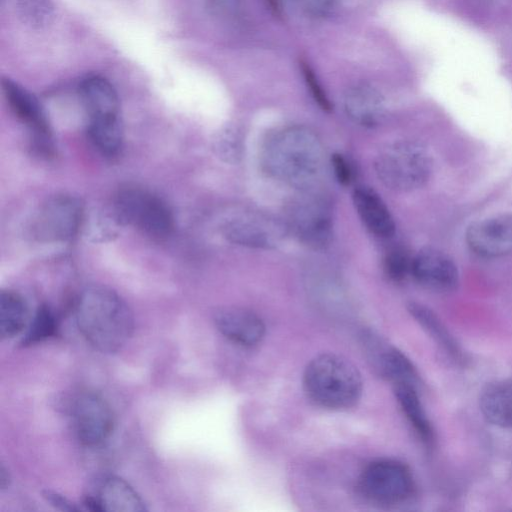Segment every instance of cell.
<instances>
[{
    "instance_id": "25",
    "label": "cell",
    "mask_w": 512,
    "mask_h": 512,
    "mask_svg": "<svg viewBox=\"0 0 512 512\" xmlns=\"http://www.w3.org/2000/svg\"><path fill=\"white\" fill-rule=\"evenodd\" d=\"M216 155L227 163H238L244 151V138L239 128H223L213 140Z\"/></svg>"
},
{
    "instance_id": "5",
    "label": "cell",
    "mask_w": 512,
    "mask_h": 512,
    "mask_svg": "<svg viewBox=\"0 0 512 512\" xmlns=\"http://www.w3.org/2000/svg\"><path fill=\"white\" fill-rule=\"evenodd\" d=\"M431 157L419 142L404 140L388 145L375 160L379 180L389 189L407 192L422 187L431 174Z\"/></svg>"
},
{
    "instance_id": "30",
    "label": "cell",
    "mask_w": 512,
    "mask_h": 512,
    "mask_svg": "<svg viewBox=\"0 0 512 512\" xmlns=\"http://www.w3.org/2000/svg\"><path fill=\"white\" fill-rule=\"evenodd\" d=\"M208 4L215 15L227 18L237 14L241 0H208Z\"/></svg>"
},
{
    "instance_id": "24",
    "label": "cell",
    "mask_w": 512,
    "mask_h": 512,
    "mask_svg": "<svg viewBox=\"0 0 512 512\" xmlns=\"http://www.w3.org/2000/svg\"><path fill=\"white\" fill-rule=\"evenodd\" d=\"M58 319L46 305L40 306L22 339V345L28 346L42 342L57 333Z\"/></svg>"
},
{
    "instance_id": "13",
    "label": "cell",
    "mask_w": 512,
    "mask_h": 512,
    "mask_svg": "<svg viewBox=\"0 0 512 512\" xmlns=\"http://www.w3.org/2000/svg\"><path fill=\"white\" fill-rule=\"evenodd\" d=\"M79 95L88 118L87 128L121 124L119 98L107 79L87 76L79 85Z\"/></svg>"
},
{
    "instance_id": "11",
    "label": "cell",
    "mask_w": 512,
    "mask_h": 512,
    "mask_svg": "<svg viewBox=\"0 0 512 512\" xmlns=\"http://www.w3.org/2000/svg\"><path fill=\"white\" fill-rule=\"evenodd\" d=\"M83 505L93 512H143L146 506L140 495L124 479L101 475L90 484Z\"/></svg>"
},
{
    "instance_id": "20",
    "label": "cell",
    "mask_w": 512,
    "mask_h": 512,
    "mask_svg": "<svg viewBox=\"0 0 512 512\" xmlns=\"http://www.w3.org/2000/svg\"><path fill=\"white\" fill-rule=\"evenodd\" d=\"M479 407L487 422L501 428H512V380L488 383L481 391Z\"/></svg>"
},
{
    "instance_id": "23",
    "label": "cell",
    "mask_w": 512,
    "mask_h": 512,
    "mask_svg": "<svg viewBox=\"0 0 512 512\" xmlns=\"http://www.w3.org/2000/svg\"><path fill=\"white\" fill-rule=\"evenodd\" d=\"M28 309L24 299L11 290L0 294V336L8 339L19 334L26 326Z\"/></svg>"
},
{
    "instance_id": "21",
    "label": "cell",
    "mask_w": 512,
    "mask_h": 512,
    "mask_svg": "<svg viewBox=\"0 0 512 512\" xmlns=\"http://www.w3.org/2000/svg\"><path fill=\"white\" fill-rule=\"evenodd\" d=\"M408 310L447 356L459 365L466 364L467 356L462 347L431 309L420 303L411 302Z\"/></svg>"
},
{
    "instance_id": "31",
    "label": "cell",
    "mask_w": 512,
    "mask_h": 512,
    "mask_svg": "<svg viewBox=\"0 0 512 512\" xmlns=\"http://www.w3.org/2000/svg\"><path fill=\"white\" fill-rule=\"evenodd\" d=\"M44 497L55 507L65 511H77L79 510L73 503H71L65 497L51 491H46Z\"/></svg>"
},
{
    "instance_id": "17",
    "label": "cell",
    "mask_w": 512,
    "mask_h": 512,
    "mask_svg": "<svg viewBox=\"0 0 512 512\" xmlns=\"http://www.w3.org/2000/svg\"><path fill=\"white\" fill-rule=\"evenodd\" d=\"M343 106L348 118L355 124L374 128L385 118V102L382 94L372 85L359 83L347 89Z\"/></svg>"
},
{
    "instance_id": "28",
    "label": "cell",
    "mask_w": 512,
    "mask_h": 512,
    "mask_svg": "<svg viewBox=\"0 0 512 512\" xmlns=\"http://www.w3.org/2000/svg\"><path fill=\"white\" fill-rule=\"evenodd\" d=\"M302 8L311 16L324 17L333 12L340 0H298Z\"/></svg>"
},
{
    "instance_id": "8",
    "label": "cell",
    "mask_w": 512,
    "mask_h": 512,
    "mask_svg": "<svg viewBox=\"0 0 512 512\" xmlns=\"http://www.w3.org/2000/svg\"><path fill=\"white\" fill-rule=\"evenodd\" d=\"M72 430L86 446L106 441L114 429V415L109 404L97 393L79 391L66 404Z\"/></svg>"
},
{
    "instance_id": "26",
    "label": "cell",
    "mask_w": 512,
    "mask_h": 512,
    "mask_svg": "<svg viewBox=\"0 0 512 512\" xmlns=\"http://www.w3.org/2000/svg\"><path fill=\"white\" fill-rule=\"evenodd\" d=\"M412 260L408 252L401 248L391 249L384 259V269L388 277L394 281H402L411 273Z\"/></svg>"
},
{
    "instance_id": "29",
    "label": "cell",
    "mask_w": 512,
    "mask_h": 512,
    "mask_svg": "<svg viewBox=\"0 0 512 512\" xmlns=\"http://www.w3.org/2000/svg\"><path fill=\"white\" fill-rule=\"evenodd\" d=\"M334 174L342 185H349L352 180V168L349 162L341 154H334L331 158Z\"/></svg>"
},
{
    "instance_id": "4",
    "label": "cell",
    "mask_w": 512,
    "mask_h": 512,
    "mask_svg": "<svg viewBox=\"0 0 512 512\" xmlns=\"http://www.w3.org/2000/svg\"><path fill=\"white\" fill-rule=\"evenodd\" d=\"M111 211L121 225H129L157 240L171 235L174 217L166 202L153 192L137 186L121 188Z\"/></svg>"
},
{
    "instance_id": "2",
    "label": "cell",
    "mask_w": 512,
    "mask_h": 512,
    "mask_svg": "<svg viewBox=\"0 0 512 512\" xmlns=\"http://www.w3.org/2000/svg\"><path fill=\"white\" fill-rule=\"evenodd\" d=\"M74 315L83 337L103 353L117 352L134 330V318L127 304L104 286L85 288L75 302Z\"/></svg>"
},
{
    "instance_id": "19",
    "label": "cell",
    "mask_w": 512,
    "mask_h": 512,
    "mask_svg": "<svg viewBox=\"0 0 512 512\" xmlns=\"http://www.w3.org/2000/svg\"><path fill=\"white\" fill-rule=\"evenodd\" d=\"M352 198L359 218L371 233L381 238H389L394 234L395 222L390 210L373 188L357 186Z\"/></svg>"
},
{
    "instance_id": "12",
    "label": "cell",
    "mask_w": 512,
    "mask_h": 512,
    "mask_svg": "<svg viewBox=\"0 0 512 512\" xmlns=\"http://www.w3.org/2000/svg\"><path fill=\"white\" fill-rule=\"evenodd\" d=\"M223 236L231 243L255 249L276 247L284 236V228L274 220L255 213H242L225 220Z\"/></svg>"
},
{
    "instance_id": "22",
    "label": "cell",
    "mask_w": 512,
    "mask_h": 512,
    "mask_svg": "<svg viewBox=\"0 0 512 512\" xmlns=\"http://www.w3.org/2000/svg\"><path fill=\"white\" fill-rule=\"evenodd\" d=\"M394 393L406 418L427 445L434 441V431L417 393V387L410 384H395Z\"/></svg>"
},
{
    "instance_id": "18",
    "label": "cell",
    "mask_w": 512,
    "mask_h": 512,
    "mask_svg": "<svg viewBox=\"0 0 512 512\" xmlns=\"http://www.w3.org/2000/svg\"><path fill=\"white\" fill-rule=\"evenodd\" d=\"M214 322L226 338L244 346L257 344L265 333L261 318L245 308H222L214 314Z\"/></svg>"
},
{
    "instance_id": "14",
    "label": "cell",
    "mask_w": 512,
    "mask_h": 512,
    "mask_svg": "<svg viewBox=\"0 0 512 512\" xmlns=\"http://www.w3.org/2000/svg\"><path fill=\"white\" fill-rule=\"evenodd\" d=\"M466 241L476 254L498 257L512 252V214H501L469 226Z\"/></svg>"
},
{
    "instance_id": "27",
    "label": "cell",
    "mask_w": 512,
    "mask_h": 512,
    "mask_svg": "<svg viewBox=\"0 0 512 512\" xmlns=\"http://www.w3.org/2000/svg\"><path fill=\"white\" fill-rule=\"evenodd\" d=\"M302 73L305 79L307 86L309 87L310 93L312 94L314 100L324 111H331L332 106L331 103L322 89L320 83L318 82L317 77L315 76L311 67L305 63H301Z\"/></svg>"
},
{
    "instance_id": "9",
    "label": "cell",
    "mask_w": 512,
    "mask_h": 512,
    "mask_svg": "<svg viewBox=\"0 0 512 512\" xmlns=\"http://www.w3.org/2000/svg\"><path fill=\"white\" fill-rule=\"evenodd\" d=\"M361 492L370 500L396 504L408 499L414 491V481L403 463L382 459L370 463L359 479Z\"/></svg>"
},
{
    "instance_id": "3",
    "label": "cell",
    "mask_w": 512,
    "mask_h": 512,
    "mask_svg": "<svg viewBox=\"0 0 512 512\" xmlns=\"http://www.w3.org/2000/svg\"><path fill=\"white\" fill-rule=\"evenodd\" d=\"M303 386L308 398L316 405L341 410L359 400L362 378L358 369L345 357L323 353L308 363Z\"/></svg>"
},
{
    "instance_id": "7",
    "label": "cell",
    "mask_w": 512,
    "mask_h": 512,
    "mask_svg": "<svg viewBox=\"0 0 512 512\" xmlns=\"http://www.w3.org/2000/svg\"><path fill=\"white\" fill-rule=\"evenodd\" d=\"M83 220L84 208L78 198L56 195L36 210L28 228L29 234L40 242L67 241L76 235Z\"/></svg>"
},
{
    "instance_id": "16",
    "label": "cell",
    "mask_w": 512,
    "mask_h": 512,
    "mask_svg": "<svg viewBox=\"0 0 512 512\" xmlns=\"http://www.w3.org/2000/svg\"><path fill=\"white\" fill-rule=\"evenodd\" d=\"M364 345L372 365L395 384L418 385L419 375L410 360L397 348L377 336L364 335Z\"/></svg>"
},
{
    "instance_id": "32",
    "label": "cell",
    "mask_w": 512,
    "mask_h": 512,
    "mask_svg": "<svg viewBox=\"0 0 512 512\" xmlns=\"http://www.w3.org/2000/svg\"><path fill=\"white\" fill-rule=\"evenodd\" d=\"M9 482V474L6 468L2 465L0 470V487L1 490L5 489L8 486Z\"/></svg>"
},
{
    "instance_id": "15",
    "label": "cell",
    "mask_w": 512,
    "mask_h": 512,
    "mask_svg": "<svg viewBox=\"0 0 512 512\" xmlns=\"http://www.w3.org/2000/svg\"><path fill=\"white\" fill-rule=\"evenodd\" d=\"M411 274L422 286L438 292L454 290L459 281L454 261L435 248H425L413 258Z\"/></svg>"
},
{
    "instance_id": "1",
    "label": "cell",
    "mask_w": 512,
    "mask_h": 512,
    "mask_svg": "<svg viewBox=\"0 0 512 512\" xmlns=\"http://www.w3.org/2000/svg\"><path fill=\"white\" fill-rule=\"evenodd\" d=\"M262 164L274 179L301 191L312 190L323 172V146L309 128L286 127L266 140Z\"/></svg>"
},
{
    "instance_id": "6",
    "label": "cell",
    "mask_w": 512,
    "mask_h": 512,
    "mask_svg": "<svg viewBox=\"0 0 512 512\" xmlns=\"http://www.w3.org/2000/svg\"><path fill=\"white\" fill-rule=\"evenodd\" d=\"M303 192L289 209L288 227L305 246L324 250L333 238L331 206L322 195L312 190Z\"/></svg>"
},
{
    "instance_id": "10",
    "label": "cell",
    "mask_w": 512,
    "mask_h": 512,
    "mask_svg": "<svg viewBox=\"0 0 512 512\" xmlns=\"http://www.w3.org/2000/svg\"><path fill=\"white\" fill-rule=\"evenodd\" d=\"M2 87L6 100L16 117L27 127L38 153L48 156L53 151V139L46 113L39 101L17 83L5 79Z\"/></svg>"
}]
</instances>
